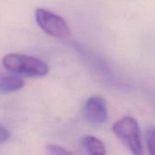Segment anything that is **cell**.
Returning a JSON list of instances; mask_svg holds the SVG:
<instances>
[{
  "mask_svg": "<svg viewBox=\"0 0 155 155\" xmlns=\"http://www.w3.org/2000/svg\"><path fill=\"white\" fill-rule=\"evenodd\" d=\"M35 20L41 29L53 37L64 39L71 35V30L64 19L49 10L37 8Z\"/></svg>",
  "mask_w": 155,
  "mask_h": 155,
  "instance_id": "cell-3",
  "label": "cell"
},
{
  "mask_svg": "<svg viewBox=\"0 0 155 155\" xmlns=\"http://www.w3.org/2000/svg\"><path fill=\"white\" fill-rule=\"evenodd\" d=\"M24 80L18 75L4 74L0 75V93L8 94L16 92L24 87Z\"/></svg>",
  "mask_w": 155,
  "mask_h": 155,
  "instance_id": "cell-5",
  "label": "cell"
},
{
  "mask_svg": "<svg viewBox=\"0 0 155 155\" xmlns=\"http://www.w3.org/2000/svg\"><path fill=\"white\" fill-rule=\"evenodd\" d=\"M84 149L90 154L104 155L106 153L104 143L94 136H86L82 140Z\"/></svg>",
  "mask_w": 155,
  "mask_h": 155,
  "instance_id": "cell-6",
  "label": "cell"
},
{
  "mask_svg": "<svg viewBox=\"0 0 155 155\" xmlns=\"http://www.w3.org/2000/svg\"><path fill=\"white\" fill-rule=\"evenodd\" d=\"M113 131L114 134L124 142L131 152L135 155L142 153V141L138 123L130 116H125L117 121L114 126Z\"/></svg>",
  "mask_w": 155,
  "mask_h": 155,
  "instance_id": "cell-2",
  "label": "cell"
},
{
  "mask_svg": "<svg viewBox=\"0 0 155 155\" xmlns=\"http://www.w3.org/2000/svg\"><path fill=\"white\" fill-rule=\"evenodd\" d=\"M3 65L12 73L31 77L44 76L48 74L49 67L42 60L22 54H9L4 56Z\"/></svg>",
  "mask_w": 155,
  "mask_h": 155,
  "instance_id": "cell-1",
  "label": "cell"
},
{
  "mask_svg": "<svg viewBox=\"0 0 155 155\" xmlns=\"http://www.w3.org/2000/svg\"><path fill=\"white\" fill-rule=\"evenodd\" d=\"M10 136V133L9 131L3 125L0 124V144L6 142L7 139Z\"/></svg>",
  "mask_w": 155,
  "mask_h": 155,
  "instance_id": "cell-9",
  "label": "cell"
},
{
  "mask_svg": "<svg viewBox=\"0 0 155 155\" xmlns=\"http://www.w3.org/2000/svg\"><path fill=\"white\" fill-rule=\"evenodd\" d=\"M84 119L91 124L99 125L104 124L108 119L106 101L99 95L89 97L83 107Z\"/></svg>",
  "mask_w": 155,
  "mask_h": 155,
  "instance_id": "cell-4",
  "label": "cell"
},
{
  "mask_svg": "<svg viewBox=\"0 0 155 155\" xmlns=\"http://www.w3.org/2000/svg\"><path fill=\"white\" fill-rule=\"evenodd\" d=\"M46 150L48 151V153H52V154H57V155H63V154H70L72 153L70 151L66 150L65 148L56 145V144H48L46 146Z\"/></svg>",
  "mask_w": 155,
  "mask_h": 155,
  "instance_id": "cell-8",
  "label": "cell"
},
{
  "mask_svg": "<svg viewBox=\"0 0 155 155\" xmlns=\"http://www.w3.org/2000/svg\"><path fill=\"white\" fill-rule=\"evenodd\" d=\"M147 146L150 154H154L155 153V132L153 127H151L147 132Z\"/></svg>",
  "mask_w": 155,
  "mask_h": 155,
  "instance_id": "cell-7",
  "label": "cell"
}]
</instances>
